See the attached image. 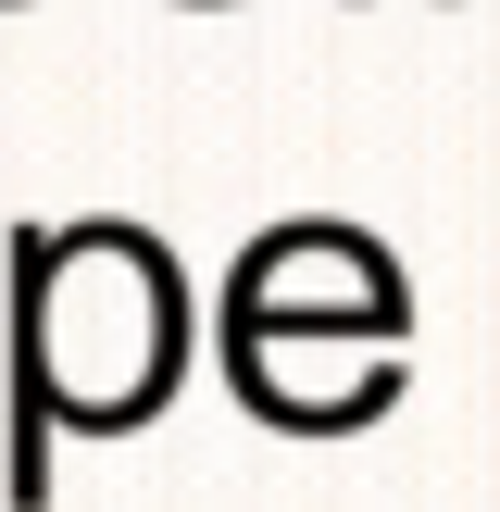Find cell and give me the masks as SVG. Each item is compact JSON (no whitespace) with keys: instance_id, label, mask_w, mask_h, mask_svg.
I'll return each instance as SVG.
<instances>
[{"instance_id":"6da1fadb","label":"cell","mask_w":500,"mask_h":512,"mask_svg":"<svg viewBox=\"0 0 500 512\" xmlns=\"http://www.w3.org/2000/svg\"><path fill=\"white\" fill-rule=\"evenodd\" d=\"M13 375H25V438H13V500H50V425H113L163 413L188 375V288L150 225H63L13 238Z\"/></svg>"},{"instance_id":"7a4b0ae2","label":"cell","mask_w":500,"mask_h":512,"mask_svg":"<svg viewBox=\"0 0 500 512\" xmlns=\"http://www.w3.org/2000/svg\"><path fill=\"white\" fill-rule=\"evenodd\" d=\"M363 325H400V263L350 225H275L263 250H238V288H225V375L238 400H263L275 425H338L313 388V363Z\"/></svg>"}]
</instances>
